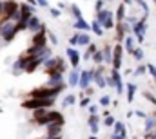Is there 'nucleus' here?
Returning a JSON list of instances; mask_svg holds the SVG:
<instances>
[{
  "label": "nucleus",
  "mask_w": 156,
  "mask_h": 139,
  "mask_svg": "<svg viewBox=\"0 0 156 139\" xmlns=\"http://www.w3.org/2000/svg\"><path fill=\"white\" fill-rule=\"evenodd\" d=\"M56 101V98H49V100H40V98H26L20 107L24 110H38V108H53V105Z\"/></svg>",
  "instance_id": "1"
},
{
  "label": "nucleus",
  "mask_w": 156,
  "mask_h": 139,
  "mask_svg": "<svg viewBox=\"0 0 156 139\" xmlns=\"http://www.w3.org/2000/svg\"><path fill=\"white\" fill-rule=\"evenodd\" d=\"M49 123H62V125H66V117H64V114H62L60 110L49 108L47 114H45L44 117H40V119H37V121H33L35 127H47Z\"/></svg>",
  "instance_id": "2"
},
{
  "label": "nucleus",
  "mask_w": 156,
  "mask_h": 139,
  "mask_svg": "<svg viewBox=\"0 0 156 139\" xmlns=\"http://www.w3.org/2000/svg\"><path fill=\"white\" fill-rule=\"evenodd\" d=\"M2 20L20 22V4L16 0H4V16Z\"/></svg>",
  "instance_id": "3"
},
{
  "label": "nucleus",
  "mask_w": 156,
  "mask_h": 139,
  "mask_svg": "<svg viewBox=\"0 0 156 139\" xmlns=\"http://www.w3.org/2000/svg\"><path fill=\"white\" fill-rule=\"evenodd\" d=\"M42 69H44L45 74H51V72H55V70L66 72V70H67V63H66V60H64L62 56H51V58L42 65Z\"/></svg>",
  "instance_id": "4"
},
{
  "label": "nucleus",
  "mask_w": 156,
  "mask_h": 139,
  "mask_svg": "<svg viewBox=\"0 0 156 139\" xmlns=\"http://www.w3.org/2000/svg\"><path fill=\"white\" fill-rule=\"evenodd\" d=\"M131 33L136 38V43H138V45H144V42H145V33H147V18H145V16H140V20H138L134 25H131Z\"/></svg>",
  "instance_id": "5"
},
{
  "label": "nucleus",
  "mask_w": 156,
  "mask_h": 139,
  "mask_svg": "<svg viewBox=\"0 0 156 139\" xmlns=\"http://www.w3.org/2000/svg\"><path fill=\"white\" fill-rule=\"evenodd\" d=\"M123 54H125V49L122 43H115L113 45V65L111 69L122 70V65H123Z\"/></svg>",
  "instance_id": "6"
},
{
  "label": "nucleus",
  "mask_w": 156,
  "mask_h": 139,
  "mask_svg": "<svg viewBox=\"0 0 156 139\" xmlns=\"http://www.w3.org/2000/svg\"><path fill=\"white\" fill-rule=\"evenodd\" d=\"M127 35H133L131 33V25L127 22H116V25H115V40L113 42L115 43H122Z\"/></svg>",
  "instance_id": "7"
},
{
  "label": "nucleus",
  "mask_w": 156,
  "mask_h": 139,
  "mask_svg": "<svg viewBox=\"0 0 156 139\" xmlns=\"http://www.w3.org/2000/svg\"><path fill=\"white\" fill-rule=\"evenodd\" d=\"M66 56H67V62H69L71 69H80L82 54H80V51H78V49L71 47V45H67V49H66Z\"/></svg>",
  "instance_id": "8"
},
{
  "label": "nucleus",
  "mask_w": 156,
  "mask_h": 139,
  "mask_svg": "<svg viewBox=\"0 0 156 139\" xmlns=\"http://www.w3.org/2000/svg\"><path fill=\"white\" fill-rule=\"evenodd\" d=\"M94 81V67L93 69H85L80 72V81H78V87L82 90H85L87 87H91Z\"/></svg>",
  "instance_id": "9"
},
{
  "label": "nucleus",
  "mask_w": 156,
  "mask_h": 139,
  "mask_svg": "<svg viewBox=\"0 0 156 139\" xmlns=\"http://www.w3.org/2000/svg\"><path fill=\"white\" fill-rule=\"evenodd\" d=\"M111 78H113V83H115V90H116L118 96H122L125 92V83H123V78H122V72L116 69H111L109 70Z\"/></svg>",
  "instance_id": "10"
},
{
  "label": "nucleus",
  "mask_w": 156,
  "mask_h": 139,
  "mask_svg": "<svg viewBox=\"0 0 156 139\" xmlns=\"http://www.w3.org/2000/svg\"><path fill=\"white\" fill-rule=\"evenodd\" d=\"M45 29H47L45 22H44V20H40L37 15H33V16L27 20V31H29V33H33V35H35V33H38V31H45Z\"/></svg>",
  "instance_id": "11"
},
{
  "label": "nucleus",
  "mask_w": 156,
  "mask_h": 139,
  "mask_svg": "<svg viewBox=\"0 0 156 139\" xmlns=\"http://www.w3.org/2000/svg\"><path fill=\"white\" fill-rule=\"evenodd\" d=\"M47 29L45 31H38V33H35L33 38H31V45H35V47H40V49H44V47H47Z\"/></svg>",
  "instance_id": "12"
},
{
  "label": "nucleus",
  "mask_w": 156,
  "mask_h": 139,
  "mask_svg": "<svg viewBox=\"0 0 156 139\" xmlns=\"http://www.w3.org/2000/svg\"><path fill=\"white\" fill-rule=\"evenodd\" d=\"M87 127H89L91 134L98 136V132H100V114H89V117H87Z\"/></svg>",
  "instance_id": "13"
},
{
  "label": "nucleus",
  "mask_w": 156,
  "mask_h": 139,
  "mask_svg": "<svg viewBox=\"0 0 156 139\" xmlns=\"http://www.w3.org/2000/svg\"><path fill=\"white\" fill-rule=\"evenodd\" d=\"M33 15H35V7H33V5H29L27 2L20 4V22H26V24H27V20H29Z\"/></svg>",
  "instance_id": "14"
},
{
  "label": "nucleus",
  "mask_w": 156,
  "mask_h": 139,
  "mask_svg": "<svg viewBox=\"0 0 156 139\" xmlns=\"http://www.w3.org/2000/svg\"><path fill=\"white\" fill-rule=\"evenodd\" d=\"M111 137H123L127 139V127H125V123L123 121H118L115 123V127H113V132H111Z\"/></svg>",
  "instance_id": "15"
},
{
  "label": "nucleus",
  "mask_w": 156,
  "mask_h": 139,
  "mask_svg": "<svg viewBox=\"0 0 156 139\" xmlns=\"http://www.w3.org/2000/svg\"><path fill=\"white\" fill-rule=\"evenodd\" d=\"M113 45L111 42L102 45V53H104V65H113Z\"/></svg>",
  "instance_id": "16"
},
{
  "label": "nucleus",
  "mask_w": 156,
  "mask_h": 139,
  "mask_svg": "<svg viewBox=\"0 0 156 139\" xmlns=\"http://www.w3.org/2000/svg\"><path fill=\"white\" fill-rule=\"evenodd\" d=\"M136 92H138V85L134 81H127L125 83V98H127V103H133L134 101Z\"/></svg>",
  "instance_id": "17"
},
{
  "label": "nucleus",
  "mask_w": 156,
  "mask_h": 139,
  "mask_svg": "<svg viewBox=\"0 0 156 139\" xmlns=\"http://www.w3.org/2000/svg\"><path fill=\"white\" fill-rule=\"evenodd\" d=\"M73 29H76L78 33H91V24L85 18H78L73 22Z\"/></svg>",
  "instance_id": "18"
},
{
  "label": "nucleus",
  "mask_w": 156,
  "mask_h": 139,
  "mask_svg": "<svg viewBox=\"0 0 156 139\" xmlns=\"http://www.w3.org/2000/svg\"><path fill=\"white\" fill-rule=\"evenodd\" d=\"M122 45H123V49H125V53H127V54H133V51L136 49V45H138V43H136V38H134L133 35H127V36H125V40L122 42Z\"/></svg>",
  "instance_id": "19"
},
{
  "label": "nucleus",
  "mask_w": 156,
  "mask_h": 139,
  "mask_svg": "<svg viewBox=\"0 0 156 139\" xmlns=\"http://www.w3.org/2000/svg\"><path fill=\"white\" fill-rule=\"evenodd\" d=\"M64 125L62 123H49L45 127V136H62Z\"/></svg>",
  "instance_id": "20"
},
{
  "label": "nucleus",
  "mask_w": 156,
  "mask_h": 139,
  "mask_svg": "<svg viewBox=\"0 0 156 139\" xmlns=\"http://www.w3.org/2000/svg\"><path fill=\"white\" fill-rule=\"evenodd\" d=\"M113 16H115V11H113V9H107V7H105V9L98 11L94 18H96V20H98V22H100V24L104 25V24H105V22H107L109 18H113Z\"/></svg>",
  "instance_id": "21"
},
{
  "label": "nucleus",
  "mask_w": 156,
  "mask_h": 139,
  "mask_svg": "<svg viewBox=\"0 0 156 139\" xmlns=\"http://www.w3.org/2000/svg\"><path fill=\"white\" fill-rule=\"evenodd\" d=\"M80 69H71V72L67 74V85L73 89V87H78V81H80Z\"/></svg>",
  "instance_id": "22"
},
{
  "label": "nucleus",
  "mask_w": 156,
  "mask_h": 139,
  "mask_svg": "<svg viewBox=\"0 0 156 139\" xmlns=\"http://www.w3.org/2000/svg\"><path fill=\"white\" fill-rule=\"evenodd\" d=\"M125 16H127V5L123 2H120L116 11H115V20L116 22H125Z\"/></svg>",
  "instance_id": "23"
},
{
  "label": "nucleus",
  "mask_w": 156,
  "mask_h": 139,
  "mask_svg": "<svg viewBox=\"0 0 156 139\" xmlns=\"http://www.w3.org/2000/svg\"><path fill=\"white\" fill-rule=\"evenodd\" d=\"M98 49H100V47H98V45H96L94 42H91V43H89V45L85 47V53L82 54V60H85V62H87V60H91V58H93V54H94V53H96Z\"/></svg>",
  "instance_id": "24"
},
{
  "label": "nucleus",
  "mask_w": 156,
  "mask_h": 139,
  "mask_svg": "<svg viewBox=\"0 0 156 139\" xmlns=\"http://www.w3.org/2000/svg\"><path fill=\"white\" fill-rule=\"evenodd\" d=\"M15 25H16V22H13V20H0V38L5 35L7 31H11Z\"/></svg>",
  "instance_id": "25"
},
{
  "label": "nucleus",
  "mask_w": 156,
  "mask_h": 139,
  "mask_svg": "<svg viewBox=\"0 0 156 139\" xmlns=\"http://www.w3.org/2000/svg\"><path fill=\"white\" fill-rule=\"evenodd\" d=\"M91 33H94V35L98 36V38H102V36H104V33H105V29L102 27V24H100L96 18L91 22Z\"/></svg>",
  "instance_id": "26"
},
{
  "label": "nucleus",
  "mask_w": 156,
  "mask_h": 139,
  "mask_svg": "<svg viewBox=\"0 0 156 139\" xmlns=\"http://www.w3.org/2000/svg\"><path fill=\"white\" fill-rule=\"evenodd\" d=\"M75 103H78V96L76 94H73V92L66 94L64 100H62V107H64V108H66V107H73Z\"/></svg>",
  "instance_id": "27"
},
{
  "label": "nucleus",
  "mask_w": 156,
  "mask_h": 139,
  "mask_svg": "<svg viewBox=\"0 0 156 139\" xmlns=\"http://www.w3.org/2000/svg\"><path fill=\"white\" fill-rule=\"evenodd\" d=\"M131 56H133V60H134V62L142 63V62H144V58H145V53H144V49H142L140 45H136V49L133 51V54H131Z\"/></svg>",
  "instance_id": "28"
},
{
  "label": "nucleus",
  "mask_w": 156,
  "mask_h": 139,
  "mask_svg": "<svg viewBox=\"0 0 156 139\" xmlns=\"http://www.w3.org/2000/svg\"><path fill=\"white\" fill-rule=\"evenodd\" d=\"M91 42L93 40H91V35L89 33H78V45L80 47H87Z\"/></svg>",
  "instance_id": "29"
},
{
  "label": "nucleus",
  "mask_w": 156,
  "mask_h": 139,
  "mask_svg": "<svg viewBox=\"0 0 156 139\" xmlns=\"http://www.w3.org/2000/svg\"><path fill=\"white\" fill-rule=\"evenodd\" d=\"M78 105H80V108H87V107L91 105V98H89V96H85V92H83V90L78 94Z\"/></svg>",
  "instance_id": "30"
},
{
  "label": "nucleus",
  "mask_w": 156,
  "mask_h": 139,
  "mask_svg": "<svg viewBox=\"0 0 156 139\" xmlns=\"http://www.w3.org/2000/svg\"><path fill=\"white\" fill-rule=\"evenodd\" d=\"M147 74V63H138L136 69H133V76L140 78V76H145Z\"/></svg>",
  "instance_id": "31"
},
{
  "label": "nucleus",
  "mask_w": 156,
  "mask_h": 139,
  "mask_svg": "<svg viewBox=\"0 0 156 139\" xmlns=\"http://www.w3.org/2000/svg\"><path fill=\"white\" fill-rule=\"evenodd\" d=\"M115 123H116L115 114H109V116H105V117L102 119V125H104L105 128H113V127H115Z\"/></svg>",
  "instance_id": "32"
},
{
  "label": "nucleus",
  "mask_w": 156,
  "mask_h": 139,
  "mask_svg": "<svg viewBox=\"0 0 156 139\" xmlns=\"http://www.w3.org/2000/svg\"><path fill=\"white\" fill-rule=\"evenodd\" d=\"M98 105H100L102 108H107V107H111V105H113V98H111L109 94H104V96H100Z\"/></svg>",
  "instance_id": "33"
},
{
  "label": "nucleus",
  "mask_w": 156,
  "mask_h": 139,
  "mask_svg": "<svg viewBox=\"0 0 156 139\" xmlns=\"http://www.w3.org/2000/svg\"><path fill=\"white\" fill-rule=\"evenodd\" d=\"M69 11H71V15H73V18H75V20H78V18H83L82 9L78 7L76 4H69Z\"/></svg>",
  "instance_id": "34"
},
{
  "label": "nucleus",
  "mask_w": 156,
  "mask_h": 139,
  "mask_svg": "<svg viewBox=\"0 0 156 139\" xmlns=\"http://www.w3.org/2000/svg\"><path fill=\"white\" fill-rule=\"evenodd\" d=\"M91 60H93V63H94V65H102V63H104V53H102V49H98V51L93 54V58H91Z\"/></svg>",
  "instance_id": "35"
},
{
  "label": "nucleus",
  "mask_w": 156,
  "mask_h": 139,
  "mask_svg": "<svg viewBox=\"0 0 156 139\" xmlns=\"http://www.w3.org/2000/svg\"><path fill=\"white\" fill-rule=\"evenodd\" d=\"M47 42H49L53 47H58V43H60V42H58V36L55 35L53 31H49V29H47Z\"/></svg>",
  "instance_id": "36"
},
{
  "label": "nucleus",
  "mask_w": 156,
  "mask_h": 139,
  "mask_svg": "<svg viewBox=\"0 0 156 139\" xmlns=\"http://www.w3.org/2000/svg\"><path fill=\"white\" fill-rule=\"evenodd\" d=\"M142 96H144V98H145L151 105H153V107H156V94L149 92V90H144V92H142Z\"/></svg>",
  "instance_id": "37"
},
{
  "label": "nucleus",
  "mask_w": 156,
  "mask_h": 139,
  "mask_svg": "<svg viewBox=\"0 0 156 139\" xmlns=\"http://www.w3.org/2000/svg\"><path fill=\"white\" fill-rule=\"evenodd\" d=\"M147 74H151L153 85H154V89H156V65L154 63H147Z\"/></svg>",
  "instance_id": "38"
},
{
  "label": "nucleus",
  "mask_w": 156,
  "mask_h": 139,
  "mask_svg": "<svg viewBox=\"0 0 156 139\" xmlns=\"http://www.w3.org/2000/svg\"><path fill=\"white\" fill-rule=\"evenodd\" d=\"M49 15H51V18H60V16H62V9H58V7H49Z\"/></svg>",
  "instance_id": "39"
},
{
  "label": "nucleus",
  "mask_w": 156,
  "mask_h": 139,
  "mask_svg": "<svg viewBox=\"0 0 156 139\" xmlns=\"http://www.w3.org/2000/svg\"><path fill=\"white\" fill-rule=\"evenodd\" d=\"M102 9H105V0H96L94 2V13L102 11Z\"/></svg>",
  "instance_id": "40"
},
{
  "label": "nucleus",
  "mask_w": 156,
  "mask_h": 139,
  "mask_svg": "<svg viewBox=\"0 0 156 139\" xmlns=\"http://www.w3.org/2000/svg\"><path fill=\"white\" fill-rule=\"evenodd\" d=\"M134 116H136V117H140V119H145L149 114H147L145 110H142V108H136V110H134Z\"/></svg>",
  "instance_id": "41"
},
{
  "label": "nucleus",
  "mask_w": 156,
  "mask_h": 139,
  "mask_svg": "<svg viewBox=\"0 0 156 139\" xmlns=\"http://www.w3.org/2000/svg\"><path fill=\"white\" fill-rule=\"evenodd\" d=\"M69 45H71V47L78 45V31L75 33V35H71V36H69Z\"/></svg>",
  "instance_id": "42"
},
{
  "label": "nucleus",
  "mask_w": 156,
  "mask_h": 139,
  "mask_svg": "<svg viewBox=\"0 0 156 139\" xmlns=\"http://www.w3.org/2000/svg\"><path fill=\"white\" fill-rule=\"evenodd\" d=\"M87 110H89V114H98V110H100V105L91 103L89 107H87Z\"/></svg>",
  "instance_id": "43"
},
{
  "label": "nucleus",
  "mask_w": 156,
  "mask_h": 139,
  "mask_svg": "<svg viewBox=\"0 0 156 139\" xmlns=\"http://www.w3.org/2000/svg\"><path fill=\"white\" fill-rule=\"evenodd\" d=\"M37 5L38 7H44V9H49V2L47 0H37Z\"/></svg>",
  "instance_id": "44"
},
{
  "label": "nucleus",
  "mask_w": 156,
  "mask_h": 139,
  "mask_svg": "<svg viewBox=\"0 0 156 139\" xmlns=\"http://www.w3.org/2000/svg\"><path fill=\"white\" fill-rule=\"evenodd\" d=\"M83 92H85V96H89V98H91V96H93V94H94V87H93V85H91V87H87V89H85V90H83Z\"/></svg>",
  "instance_id": "45"
},
{
  "label": "nucleus",
  "mask_w": 156,
  "mask_h": 139,
  "mask_svg": "<svg viewBox=\"0 0 156 139\" xmlns=\"http://www.w3.org/2000/svg\"><path fill=\"white\" fill-rule=\"evenodd\" d=\"M4 16V0H0V20Z\"/></svg>",
  "instance_id": "46"
},
{
  "label": "nucleus",
  "mask_w": 156,
  "mask_h": 139,
  "mask_svg": "<svg viewBox=\"0 0 156 139\" xmlns=\"http://www.w3.org/2000/svg\"><path fill=\"white\" fill-rule=\"evenodd\" d=\"M122 2H123L125 5H133V4H134V0H122Z\"/></svg>",
  "instance_id": "47"
},
{
  "label": "nucleus",
  "mask_w": 156,
  "mask_h": 139,
  "mask_svg": "<svg viewBox=\"0 0 156 139\" xmlns=\"http://www.w3.org/2000/svg\"><path fill=\"white\" fill-rule=\"evenodd\" d=\"M66 7H67V5H66L64 2H60V4H58V9H66Z\"/></svg>",
  "instance_id": "48"
},
{
  "label": "nucleus",
  "mask_w": 156,
  "mask_h": 139,
  "mask_svg": "<svg viewBox=\"0 0 156 139\" xmlns=\"http://www.w3.org/2000/svg\"><path fill=\"white\" fill-rule=\"evenodd\" d=\"M87 139H100V137H98V136H94V134H91V136H89Z\"/></svg>",
  "instance_id": "49"
},
{
  "label": "nucleus",
  "mask_w": 156,
  "mask_h": 139,
  "mask_svg": "<svg viewBox=\"0 0 156 139\" xmlns=\"http://www.w3.org/2000/svg\"><path fill=\"white\" fill-rule=\"evenodd\" d=\"M105 2H113V0H105Z\"/></svg>",
  "instance_id": "50"
},
{
  "label": "nucleus",
  "mask_w": 156,
  "mask_h": 139,
  "mask_svg": "<svg viewBox=\"0 0 156 139\" xmlns=\"http://www.w3.org/2000/svg\"><path fill=\"white\" fill-rule=\"evenodd\" d=\"M134 2H138V0H134Z\"/></svg>",
  "instance_id": "51"
},
{
  "label": "nucleus",
  "mask_w": 156,
  "mask_h": 139,
  "mask_svg": "<svg viewBox=\"0 0 156 139\" xmlns=\"http://www.w3.org/2000/svg\"><path fill=\"white\" fill-rule=\"evenodd\" d=\"M109 139H111V137H109Z\"/></svg>",
  "instance_id": "52"
}]
</instances>
